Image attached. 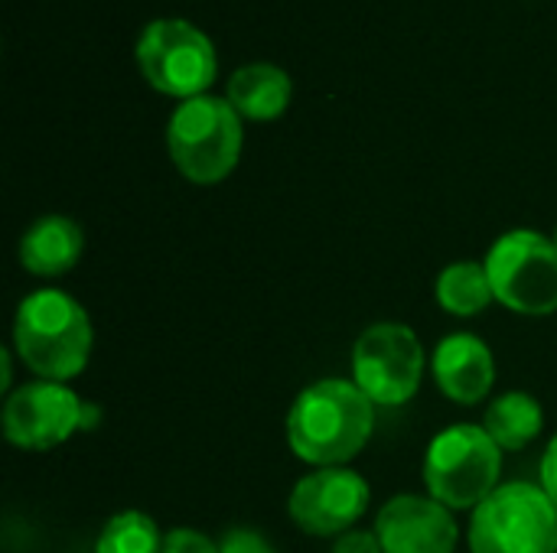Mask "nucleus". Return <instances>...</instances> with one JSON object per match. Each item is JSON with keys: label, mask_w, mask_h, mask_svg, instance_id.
<instances>
[{"label": "nucleus", "mask_w": 557, "mask_h": 553, "mask_svg": "<svg viewBox=\"0 0 557 553\" xmlns=\"http://www.w3.org/2000/svg\"><path fill=\"white\" fill-rule=\"evenodd\" d=\"M503 476V450L476 424H457L441 430L424 456L428 495L450 512H476Z\"/></svg>", "instance_id": "20e7f679"}, {"label": "nucleus", "mask_w": 557, "mask_h": 553, "mask_svg": "<svg viewBox=\"0 0 557 553\" xmlns=\"http://www.w3.org/2000/svg\"><path fill=\"white\" fill-rule=\"evenodd\" d=\"M91 319L65 290H36L20 300L13 352L42 381H72L91 359Z\"/></svg>", "instance_id": "f03ea898"}, {"label": "nucleus", "mask_w": 557, "mask_h": 553, "mask_svg": "<svg viewBox=\"0 0 557 553\" xmlns=\"http://www.w3.org/2000/svg\"><path fill=\"white\" fill-rule=\"evenodd\" d=\"M134 55L147 85L176 101L209 95L219 75L215 42L209 39V33L183 16L150 20L137 36Z\"/></svg>", "instance_id": "39448f33"}, {"label": "nucleus", "mask_w": 557, "mask_h": 553, "mask_svg": "<svg viewBox=\"0 0 557 553\" xmlns=\"http://www.w3.org/2000/svg\"><path fill=\"white\" fill-rule=\"evenodd\" d=\"M98 420L101 411L85 404L69 385L42 378L20 385L3 404V437L29 453L55 450L78 430H91Z\"/></svg>", "instance_id": "6e6552de"}, {"label": "nucleus", "mask_w": 557, "mask_h": 553, "mask_svg": "<svg viewBox=\"0 0 557 553\" xmlns=\"http://www.w3.org/2000/svg\"><path fill=\"white\" fill-rule=\"evenodd\" d=\"M424 378V349L414 329L401 323L369 326L352 349V381L369 394L372 404L401 407L408 404Z\"/></svg>", "instance_id": "1a4fd4ad"}, {"label": "nucleus", "mask_w": 557, "mask_h": 553, "mask_svg": "<svg viewBox=\"0 0 557 553\" xmlns=\"http://www.w3.org/2000/svg\"><path fill=\"white\" fill-rule=\"evenodd\" d=\"M242 114L225 95H199L180 101L166 124V150L173 166L196 186L222 183L242 160Z\"/></svg>", "instance_id": "7ed1b4c3"}, {"label": "nucleus", "mask_w": 557, "mask_h": 553, "mask_svg": "<svg viewBox=\"0 0 557 553\" xmlns=\"http://www.w3.org/2000/svg\"><path fill=\"white\" fill-rule=\"evenodd\" d=\"M473 553H557V505L542 486H499L470 521Z\"/></svg>", "instance_id": "423d86ee"}, {"label": "nucleus", "mask_w": 557, "mask_h": 553, "mask_svg": "<svg viewBox=\"0 0 557 553\" xmlns=\"http://www.w3.org/2000/svg\"><path fill=\"white\" fill-rule=\"evenodd\" d=\"M385 553H454L460 541L457 518L431 495H395L375 518Z\"/></svg>", "instance_id": "9b49d317"}, {"label": "nucleus", "mask_w": 557, "mask_h": 553, "mask_svg": "<svg viewBox=\"0 0 557 553\" xmlns=\"http://www.w3.org/2000/svg\"><path fill=\"white\" fill-rule=\"evenodd\" d=\"M163 538L157 521L144 512H117L98 535L95 553H163Z\"/></svg>", "instance_id": "f3484780"}, {"label": "nucleus", "mask_w": 557, "mask_h": 553, "mask_svg": "<svg viewBox=\"0 0 557 553\" xmlns=\"http://www.w3.org/2000/svg\"><path fill=\"white\" fill-rule=\"evenodd\" d=\"M163 553H219V544L193 528H176L163 538Z\"/></svg>", "instance_id": "a211bd4d"}, {"label": "nucleus", "mask_w": 557, "mask_h": 553, "mask_svg": "<svg viewBox=\"0 0 557 553\" xmlns=\"http://www.w3.org/2000/svg\"><path fill=\"white\" fill-rule=\"evenodd\" d=\"M219 553H274V551H271V544H268L258 531L235 528V531H228V535L219 541Z\"/></svg>", "instance_id": "6ab92c4d"}, {"label": "nucleus", "mask_w": 557, "mask_h": 553, "mask_svg": "<svg viewBox=\"0 0 557 553\" xmlns=\"http://www.w3.org/2000/svg\"><path fill=\"white\" fill-rule=\"evenodd\" d=\"M555 244H557V235H555Z\"/></svg>", "instance_id": "5701e85b"}, {"label": "nucleus", "mask_w": 557, "mask_h": 553, "mask_svg": "<svg viewBox=\"0 0 557 553\" xmlns=\"http://www.w3.org/2000/svg\"><path fill=\"white\" fill-rule=\"evenodd\" d=\"M0 362H3V378H0V385H3V391H10V372H13V368H10V349L0 352Z\"/></svg>", "instance_id": "4be33fe9"}, {"label": "nucleus", "mask_w": 557, "mask_h": 553, "mask_svg": "<svg viewBox=\"0 0 557 553\" xmlns=\"http://www.w3.org/2000/svg\"><path fill=\"white\" fill-rule=\"evenodd\" d=\"M294 95L290 75L274 62H245L232 72L225 85L228 104L245 121H277Z\"/></svg>", "instance_id": "4468645a"}, {"label": "nucleus", "mask_w": 557, "mask_h": 553, "mask_svg": "<svg viewBox=\"0 0 557 553\" xmlns=\"http://www.w3.org/2000/svg\"><path fill=\"white\" fill-rule=\"evenodd\" d=\"M542 489L557 505V433L555 440L548 443V450H545V460H542Z\"/></svg>", "instance_id": "412c9836"}, {"label": "nucleus", "mask_w": 557, "mask_h": 553, "mask_svg": "<svg viewBox=\"0 0 557 553\" xmlns=\"http://www.w3.org/2000/svg\"><path fill=\"white\" fill-rule=\"evenodd\" d=\"M375 430V404L346 378L313 381L297 394L287 414V440L297 460L330 469L356 460Z\"/></svg>", "instance_id": "f257e3e1"}, {"label": "nucleus", "mask_w": 557, "mask_h": 553, "mask_svg": "<svg viewBox=\"0 0 557 553\" xmlns=\"http://www.w3.org/2000/svg\"><path fill=\"white\" fill-rule=\"evenodd\" d=\"M434 297L441 310H447L450 316H476L496 300L486 264H476V261H457L444 267L437 274Z\"/></svg>", "instance_id": "dca6fc26"}, {"label": "nucleus", "mask_w": 557, "mask_h": 553, "mask_svg": "<svg viewBox=\"0 0 557 553\" xmlns=\"http://www.w3.org/2000/svg\"><path fill=\"white\" fill-rule=\"evenodd\" d=\"M85 248L82 225L69 215H42L20 238V264L33 277H62L69 274Z\"/></svg>", "instance_id": "ddd939ff"}, {"label": "nucleus", "mask_w": 557, "mask_h": 553, "mask_svg": "<svg viewBox=\"0 0 557 553\" xmlns=\"http://www.w3.org/2000/svg\"><path fill=\"white\" fill-rule=\"evenodd\" d=\"M333 553H385L382 544H379V535L375 531H346L336 538L333 544Z\"/></svg>", "instance_id": "aec40b11"}, {"label": "nucleus", "mask_w": 557, "mask_h": 553, "mask_svg": "<svg viewBox=\"0 0 557 553\" xmlns=\"http://www.w3.org/2000/svg\"><path fill=\"white\" fill-rule=\"evenodd\" d=\"M431 372L437 388L454 404H480L496 385V359L490 345L473 332H454L437 342Z\"/></svg>", "instance_id": "f8f14e48"}, {"label": "nucleus", "mask_w": 557, "mask_h": 553, "mask_svg": "<svg viewBox=\"0 0 557 553\" xmlns=\"http://www.w3.org/2000/svg\"><path fill=\"white\" fill-rule=\"evenodd\" d=\"M483 427L503 453H516L542 437L545 411L529 391H506L490 404Z\"/></svg>", "instance_id": "2eb2a0df"}, {"label": "nucleus", "mask_w": 557, "mask_h": 553, "mask_svg": "<svg viewBox=\"0 0 557 553\" xmlns=\"http://www.w3.org/2000/svg\"><path fill=\"white\" fill-rule=\"evenodd\" d=\"M369 482L359 473H352L349 466H330L304 476L294 486L287 512L304 535L339 538L352 531V525H359L369 508Z\"/></svg>", "instance_id": "9d476101"}, {"label": "nucleus", "mask_w": 557, "mask_h": 553, "mask_svg": "<svg viewBox=\"0 0 557 553\" xmlns=\"http://www.w3.org/2000/svg\"><path fill=\"white\" fill-rule=\"evenodd\" d=\"M493 297L522 316H552L557 310V244L535 228H516L496 238L486 254Z\"/></svg>", "instance_id": "0eeeda50"}]
</instances>
